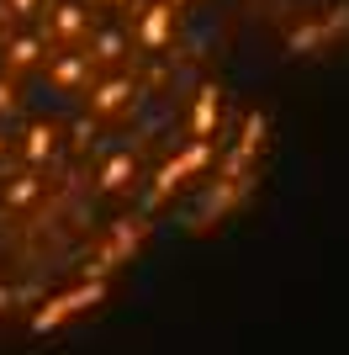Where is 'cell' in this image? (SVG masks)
Masks as SVG:
<instances>
[{
	"label": "cell",
	"mask_w": 349,
	"mask_h": 355,
	"mask_svg": "<svg viewBox=\"0 0 349 355\" xmlns=\"http://www.w3.org/2000/svg\"><path fill=\"white\" fill-rule=\"evenodd\" d=\"M106 297V282H80V286H69V292H58V297H48L43 308L32 313V334H48V329H58V324H69L74 313H85V308H96Z\"/></svg>",
	"instance_id": "obj_1"
},
{
	"label": "cell",
	"mask_w": 349,
	"mask_h": 355,
	"mask_svg": "<svg viewBox=\"0 0 349 355\" xmlns=\"http://www.w3.org/2000/svg\"><path fill=\"white\" fill-rule=\"evenodd\" d=\"M143 239H148V218H132V223H122V228L111 234V244H106V250L96 254V260H90V276H85V282H106V276L116 270V260L138 254V244H143Z\"/></svg>",
	"instance_id": "obj_2"
},
{
	"label": "cell",
	"mask_w": 349,
	"mask_h": 355,
	"mask_svg": "<svg viewBox=\"0 0 349 355\" xmlns=\"http://www.w3.org/2000/svg\"><path fill=\"white\" fill-rule=\"evenodd\" d=\"M206 159H212V144H190L186 154H174V159L164 164L159 175H154V196H148V202H164V196H170L174 186H180V180L190 175V170H202Z\"/></svg>",
	"instance_id": "obj_3"
},
{
	"label": "cell",
	"mask_w": 349,
	"mask_h": 355,
	"mask_svg": "<svg viewBox=\"0 0 349 355\" xmlns=\"http://www.w3.org/2000/svg\"><path fill=\"white\" fill-rule=\"evenodd\" d=\"M132 96H138V85H132L127 74H111V80H101V85H90V112H96V117H116Z\"/></svg>",
	"instance_id": "obj_4"
},
{
	"label": "cell",
	"mask_w": 349,
	"mask_h": 355,
	"mask_svg": "<svg viewBox=\"0 0 349 355\" xmlns=\"http://www.w3.org/2000/svg\"><path fill=\"white\" fill-rule=\"evenodd\" d=\"M222 112V90L217 85H202L196 90V112H190V138L196 144H212V122Z\"/></svg>",
	"instance_id": "obj_5"
},
{
	"label": "cell",
	"mask_w": 349,
	"mask_h": 355,
	"mask_svg": "<svg viewBox=\"0 0 349 355\" xmlns=\"http://www.w3.org/2000/svg\"><path fill=\"white\" fill-rule=\"evenodd\" d=\"M170 21H174L170 6H148V11H143V27H138V43H143L148 53H159L164 37H170Z\"/></svg>",
	"instance_id": "obj_6"
},
{
	"label": "cell",
	"mask_w": 349,
	"mask_h": 355,
	"mask_svg": "<svg viewBox=\"0 0 349 355\" xmlns=\"http://www.w3.org/2000/svg\"><path fill=\"white\" fill-rule=\"evenodd\" d=\"M339 27H349V11L328 16V21H312V27H296V32H291V48H296V53H307V48H318L323 37H334Z\"/></svg>",
	"instance_id": "obj_7"
},
{
	"label": "cell",
	"mask_w": 349,
	"mask_h": 355,
	"mask_svg": "<svg viewBox=\"0 0 349 355\" xmlns=\"http://www.w3.org/2000/svg\"><path fill=\"white\" fill-rule=\"evenodd\" d=\"M238 196H244V180H222V186H212V191H206V202H202V223L222 218V212H228Z\"/></svg>",
	"instance_id": "obj_8"
},
{
	"label": "cell",
	"mask_w": 349,
	"mask_h": 355,
	"mask_svg": "<svg viewBox=\"0 0 349 355\" xmlns=\"http://www.w3.org/2000/svg\"><path fill=\"white\" fill-rule=\"evenodd\" d=\"M53 148H58V128H53V122H37V128H27V144H21V154H27L32 164L48 159Z\"/></svg>",
	"instance_id": "obj_9"
},
{
	"label": "cell",
	"mask_w": 349,
	"mask_h": 355,
	"mask_svg": "<svg viewBox=\"0 0 349 355\" xmlns=\"http://www.w3.org/2000/svg\"><path fill=\"white\" fill-rule=\"evenodd\" d=\"M85 32V11L80 6H53V37L58 43H74Z\"/></svg>",
	"instance_id": "obj_10"
},
{
	"label": "cell",
	"mask_w": 349,
	"mask_h": 355,
	"mask_svg": "<svg viewBox=\"0 0 349 355\" xmlns=\"http://www.w3.org/2000/svg\"><path fill=\"white\" fill-rule=\"evenodd\" d=\"M132 175H138V159H132V154H116V159L101 170V180H96V186H101V191H122Z\"/></svg>",
	"instance_id": "obj_11"
},
{
	"label": "cell",
	"mask_w": 349,
	"mask_h": 355,
	"mask_svg": "<svg viewBox=\"0 0 349 355\" xmlns=\"http://www.w3.org/2000/svg\"><path fill=\"white\" fill-rule=\"evenodd\" d=\"M37 59H43V43H37V37H11V43H6V64H11V69H32Z\"/></svg>",
	"instance_id": "obj_12"
},
{
	"label": "cell",
	"mask_w": 349,
	"mask_h": 355,
	"mask_svg": "<svg viewBox=\"0 0 349 355\" xmlns=\"http://www.w3.org/2000/svg\"><path fill=\"white\" fill-rule=\"evenodd\" d=\"M48 74H53L58 85H80V80L90 74V59H85V53H69V59H64V64H53Z\"/></svg>",
	"instance_id": "obj_13"
},
{
	"label": "cell",
	"mask_w": 349,
	"mask_h": 355,
	"mask_svg": "<svg viewBox=\"0 0 349 355\" xmlns=\"http://www.w3.org/2000/svg\"><path fill=\"white\" fill-rule=\"evenodd\" d=\"M122 48H127L122 32H101V37H96V53H85V59L90 64H111V59H122Z\"/></svg>",
	"instance_id": "obj_14"
},
{
	"label": "cell",
	"mask_w": 349,
	"mask_h": 355,
	"mask_svg": "<svg viewBox=\"0 0 349 355\" xmlns=\"http://www.w3.org/2000/svg\"><path fill=\"white\" fill-rule=\"evenodd\" d=\"M32 196H37V175H16V186L6 191V202H11V207H27Z\"/></svg>",
	"instance_id": "obj_15"
},
{
	"label": "cell",
	"mask_w": 349,
	"mask_h": 355,
	"mask_svg": "<svg viewBox=\"0 0 349 355\" xmlns=\"http://www.w3.org/2000/svg\"><path fill=\"white\" fill-rule=\"evenodd\" d=\"M11 106H16V90H11V85H0V112H11Z\"/></svg>",
	"instance_id": "obj_16"
},
{
	"label": "cell",
	"mask_w": 349,
	"mask_h": 355,
	"mask_svg": "<svg viewBox=\"0 0 349 355\" xmlns=\"http://www.w3.org/2000/svg\"><path fill=\"white\" fill-rule=\"evenodd\" d=\"M32 6H37V0H11V11H6V16H27Z\"/></svg>",
	"instance_id": "obj_17"
},
{
	"label": "cell",
	"mask_w": 349,
	"mask_h": 355,
	"mask_svg": "<svg viewBox=\"0 0 349 355\" xmlns=\"http://www.w3.org/2000/svg\"><path fill=\"white\" fill-rule=\"evenodd\" d=\"M180 6H186V0H170V11H180Z\"/></svg>",
	"instance_id": "obj_18"
},
{
	"label": "cell",
	"mask_w": 349,
	"mask_h": 355,
	"mask_svg": "<svg viewBox=\"0 0 349 355\" xmlns=\"http://www.w3.org/2000/svg\"><path fill=\"white\" fill-rule=\"evenodd\" d=\"M0 302H11V292H6V286H0Z\"/></svg>",
	"instance_id": "obj_19"
},
{
	"label": "cell",
	"mask_w": 349,
	"mask_h": 355,
	"mask_svg": "<svg viewBox=\"0 0 349 355\" xmlns=\"http://www.w3.org/2000/svg\"><path fill=\"white\" fill-rule=\"evenodd\" d=\"M111 6H122V0H111Z\"/></svg>",
	"instance_id": "obj_20"
}]
</instances>
